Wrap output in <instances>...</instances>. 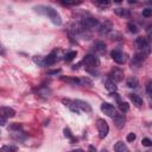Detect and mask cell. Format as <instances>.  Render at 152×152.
Listing matches in <instances>:
<instances>
[{"label": "cell", "instance_id": "cell-5", "mask_svg": "<svg viewBox=\"0 0 152 152\" xmlns=\"http://www.w3.org/2000/svg\"><path fill=\"white\" fill-rule=\"evenodd\" d=\"M110 56H112V58L114 59V62L118 63V64H124V63L127 61V53H125L124 51H121V50H119V49L113 50V51L110 52Z\"/></svg>", "mask_w": 152, "mask_h": 152}, {"label": "cell", "instance_id": "cell-35", "mask_svg": "<svg viewBox=\"0 0 152 152\" xmlns=\"http://www.w3.org/2000/svg\"><path fill=\"white\" fill-rule=\"evenodd\" d=\"M135 134L134 133H128V135H127V141L128 142H133L134 140H135Z\"/></svg>", "mask_w": 152, "mask_h": 152}, {"label": "cell", "instance_id": "cell-1", "mask_svg": "<svg viewBox=\"0 0 152 152\" xmlns=\"http://www.w3.org/2000/svg\"><path fill=\"white\" fill-rule=\"evenodd\" d=\"M44 13L49 17V19L55 24V25H61L62 24V19H61V15L58 14V12L51 7V6H44Z\"/></svg>", "mask_w": 152, "mask_h": 152}, {"label": "cell", "instance_id": "cell-29", "mask_svg": "<svg viewBox=\"0 0 152 152\" xmlns=\"http://www.w3.org/2000/svg\"><path fill=\"white\" fill-rule=\"evenodd\" d=\"M64 135H65L66 138H69V139L71 140V144L76 141V138H75V137L72 135V133H71V131H70V129H69L68 127H66V128H64Z\"/></svg>", "mask_w": 152, "mask_h": 152}, {"label": "cell", "instance_id": "cell-33", "mask_svg": "<svg viewBox=\"0 0 152 152\" xmlns=\"http://www.w3.org/2000/svg\"><path fill=\"white\" fill-rule=\"evenodd\" d=\"M141 142H142V145H144V146H146V147L152 146V141H151V139H148V138H144Z\"/></svg>", "mask_w": 152, "mask_h": 152}, {"label": "cell", "instance_id": "cell-11", "mask_svg": "<svg viewBox=\"0 0 152 152\" xmlns=\"http://www.w3.org/2000/svg\"><path fill=\"white\" fill-rule=\"evenodd\" d=\"M15 115V110L10 108V107H0V116L5 118V119H10L13 118Z\"/></svg>", "mask_w": 152, "mask_h": 152}, {"label": "cell", "instance_id": "cell-32", "mask_svg": "<svg viewBox=\"0 0 152 152\" xmlns=\"http://www.w3.org/2000/svg\"><path fill=\"white\" fill-rule=\"evenodd\" d=\"M142 15L146 17V18L151 17V15H152V10H151V8H145V10H142Z\"/></svg>", "mask_w": 152, "mask_h": 152}, {"label": "cell", "instance_id": "cell-4", "mask_svg": "<svg viewBox=\"0 0 152 152\" xmlns=\"http://www.w3.org/2000/svg\"><path fill=\"white\" fill-rule=\"evenodd\" d=\"M96 127H97V131H99V137L101 139L106 138L108 132H109V126H108L107 121H104L103 119H99L96 121Z\"/></svg>", "mask_w": 152, "mask_h": 152}, {"label": "cell", "instance_id": "cell-6", "mask_svg": "<svg viewBox=\"0 0 152 152\" xmlns=\"http://www.w3.org/2000/svg\"><path fill=\"white\" fill-rule=\"evenodd\" d=\"M109 78L115 83V82H121L124 80V71L120 68H113L109 72Z\"/></svg>", "mask_w": 152, "mask_h": 152}, {"label": "cell", "instance_id": "cell-28", "mask_svg": "<svg viewBox=\"0 0 152 152\" xmlns=\"http://www.w3.org/2000/svg\"><path fill=\"white\" fill-rule=\"evenodd\" d=\"M94 4L100 6V7H102V8H104V7H108L110 5V1H108V0H96V1H94Z\"/></svg>", "mask_w": 152, "mask_h": 152}, {"label": "cell", "instance_id": "cell-12", "mask_svg": "<svg viewBox=\"0 0 152 152\" xmlns=\"http://www.w3.org/2000/svg\"><path fill=\"white\" fill-rule=\"evenodd\" d=\"M93 49H94V51H95L96 53H99V55H103V53L106 52V50H107V46H106V44H104L103 42L99 40V42H95V43H94Z\"/></svg>", "mask_w": 152, "mask_h": 152}, {"label": "cell", "instance_id": "cell-31", "mask_svg": "<svg viewBox=\"0 0 152 152\" xmlns=\"http://www.w3.org/2000/svg\"><path fill=\"white\" fill-rule=\"evenodd\" d=\"M8 129H10V131H12V132H15V131H20V129H21V125H20V124H17V122H14V124L10 125Z\"/></svg>", "mask_w": 152, "mask_h": 152}, {"label": "cell", "instance_id": "cell-15", "mask_svg": "<svg viewBox=\"0 0 152 152\" xmlns=\"http://www.w3.org/2000/svg\"><path fill=\"white\" fill-rule=\"evenodd\" d=\"M74 102L76 103V106L80 108V110H83V112H90L91 110V107L88 102L86 101H82V100H74Z\"/></svg>", "mask_w": 152, "mask_h": 152}, {"label": "cell", "instance_id": "cell-7", "mask_svg": "<svg viewBox=\"0 0 152 152\" xmlns=\"http://www.w3.org/2000/svg\"><path fill=\"white\" fill-rule=\"evenodd\" d=\"M135 44H137L138 49L146 51V52H150V42L146 37H138L135 39Z\"/></svg>", "mask_w": 152, "mask_h": 152}, {"label": "cell", "instance_id": "cell-16", "mask_svg": "<svg viewBox=\"0 0 152 152\" xmlns=\"http://www.w3.org/2000/svg\"><path fill=\"white\" fill-rule=\"evenodd\" d=\"M103 84H104V87H106V89L107 90H109L110 93H114V91H116V86H115V83L108 77V78H104L103 80Z\"/></svg>", "mask_w": 152, "mask_h": 152}, {"label": "cell", "instance_id": "cell-36", "mask_svg": "<svg viewBox=\"0 0 152 152\" xmlns=\"http://www.w3.org/2000/svg\"><path fill=\"white\" fill-rule=\"evenodd\" d=\"M61 4L62 5H65V6H70V5H78L81 2H76V1H62Z\"/></svg>", "mask_w": 152, "mask_h": 152}, {"label": "cell", "instance_id": "cell-30", "mask_svg": "<svg viewBox=\"0 0 152 152\" xmlns=\"http://www.w3.org/2000/svg\"><path fill=\"white\" fill-rule=\"evenodd\" d=\"M127 27H128V30H129V32H131V33H138V32H139V28L137 27V25H135V24L128 23Z\"/></svg>", "mask_w": 152, "mask_h": 152}, {"label": "cell", "instance_id": "cell-43", "mask_svg": "<svg viewBox=\"0 0 152 152\" xmlns=\"http://www.w3.org/2000/svg\"><path fill=\"white\" fill-rule=\"evenodd\" d=\"M102 152H107V151H106V150H103V151H102Z\"/></svg>", "mask_w": 152, "mask_h": 152}, {"label": "cell", "instance_id": "cell-25", "mask_svg": "<svg viewBox=\"0 0 152 152\" xmlns=\"http://www.w3.org/2000/svg\"><path fill=\"white\" fill-rule=\"evenodd\" d=\"M33 62H34L38 66H45L44 57H42V56H34V57H33Z\"/></svg>", "mask_w": 152, "mask_h": 152}, {"label": "cell", "instance_id": "cell-23", "mask_svg": "<svg viewBox=\"0 0 152 152\" xmlns=\"http://www.w3.org/2000/svg\"><path fill=\"white\" fill-rule=\"evenodd\" d=\"M114 13L119 17H127L129 13H128V10L126 8H121V7H118V8H114Z\"/></svg>", "mask_w": 152, "mask_h": 152}, {"label": "cell", "instance_id": "cell-9", "mask_svg": "<svg viewBox=\"0 0 152 152\" xmlns=\"http://www.w3.org/2000/svg\"><path fill=\"white\" fill-rule=\"evenodd\" d=\"M101 110H102L106 115H108V116H110V118H113V116L116 114L115 107H114L113 104L108 103V102H103V103L101 104Z\"/></svg>", "mask_w": 152, "mask_h": 152}, {"label": "cell", "instance_id": "cell-37", "mask_svg": "<svg viewBox=\"0 0 152 152\" xmlns=\"http://www.w3.org/2000/svg\"><path fill=\"white\" fill-rule=\"evenodd\" d=\"M110 95L113 96V99H115V100L118 101V103H119V102H121V100H120V96H119V94H118V93H115V91H114V93H112Z\"/></svg>", "mask_w": 152, "mask_h": 152}, {"label": "cell", "instance_id": "cell-34", "mask_svg": "<svg viewBox=\"0 0 152 152\" xmlns=\"http://www.w3.org/2000/svg\"><path fill=\"white\" fill-rule=\"evenodd\" d=\"M146 93H147L148 95L152 94V82H151V81H148L147 84H146Z\"/></svg>", "mask_w": 152, "mask_h": 152}, {"label": "cell", "instance_id": "cell-22", "mask_svg": "<svg viewBox=\"0 0 152 152\" xmlns=\"http://www.w3.org/2000/svg\"><path fill=\"white\" fill-rule=\"evenodd\" d=\"M126 84L128 88H137L139 86V82L135 77H128L127 81H126Z\"/></svg>", "mask_w": 152, "mask_h": 152}, {"label": "cell", "instance_id": "cell-41", "mask_svg": "<svg viewBox=\"0 0 152 152\" xmlns=\"http://www.w3.org/2000/svg\"><path fill=\"white\" fill-rule=\"evenodd\" d=\"M89 152H96V148L90 145V146H89Z\"/></svg>", "mask_w": 152, "mask_h": 152}, {"label": "cell", "instance_id": "cell-18", "mask_svg": "<svg viewBox=\"0 0 152 152\" xmlns=\"http://www.w3.org/2000/svg\"><path fill=\"white\" fill-rule=\"evenodd\" d=\"M148 55V52H146V51H142V52H139V53H137L134 57H133V62L135 63V64H140V63H142L145 59H146V56Z\"/></svg>", "mask_w": 152, "mask_h": 152}, {"label": "cell", "instance_id": "cell-26", "mask_svg": "<svg viewBox=\"0 0 152 152\" xmlns=\"http://www.w3.org/2000/svg\"><path fill=\"white\" fill-rule=\"evenodd\" d=\"M76 56H77V52H76V51H70V52H68V53L64 56V61H65V62H71Z\"/></svg>", "mask_w": 152, "mask_h": 152}, {"label": "cell", "instance_id": "cell-2", "mask_svg": "<svg viewBox=\"0 0 152 152\" xmlns=\"http://www.w3.org/2000/svg\"><path fill=\"white\" fill-rule=\"evenodd\" d=\"M83 63L84 65H87L88 68H97L100 65V59L96 55H93V53H88L83 57Z\"/></svg>", "mask_w": 152, "mask_h": 152}, {"label": "cell", "instance_id": "cell-3", "mask_svg": "<svg viewBox=\"0 0 152 152\" xmlns=\"http://www.w3.org/2000/svg\"><path fill=\"white\" fill-rule=\"evenodd\" d=\"M81 25H82V28L94 30V28H99L100 23H99V20H97V19L91 18V17H88V18H83V19H82Z\"/></svg>", "mask_w": 152, "mask_h": 152}, {"label": "cell", "instance_id": "cell-40", "mask_svg": "<svg viewBox=\"0 0 152 152\" xmlns=\"http://www.w3.org/2000/svg\"><path fill=\"white\" fill-rule=\"evenodd\" d=\"M6 120H7V119L0 116V126H5V125H6Z\"/></svg>", "mask_w": 152, "mask_h": 152}, {"label": "cell", "instance_id": "cell-27", "mask_svg": "<svg viewBox=\"0 0 152 152\" xmlns=\"http://www.w3.org/2000/svg\"><path fill=\"white\" fill-rule=\"evenodd\" d=\"M119 109L121 110V113H127L129 110V104L127 102H119Z\"/></svg>", "mask_w": 152, "mask_h": 152}, {"label": "cell", "instance_id": "cell-19", "mask_svg": "<svg viewBox=\"0 0 152 152\" xmlns=\"http://www.w3.org/2000/svg\"><path fill=\"white\" fill-rule=\"evenodd\" d=\"M61 80H62L63 82H66V83H69V84H72V86H76V84H81V82H80V78H77V77L62 76V77H61Z\"/></svg>", "mask_w": 152, "mask_h": 152}, {"label": "cell", "instance_id": "cell-24", "mask_svg": "<svg viewBox=\"0 0 152 152\" xmlns=\"http://www.w3.org/2000/svg\"><path fill=\"white\" fill-rule=\"evenodd\" d=\"M17 146L14 145H4L0 148V152H17Z\"/></svg>", "mask_w": 152, "mask_h": 152}, {"label": "cell", "instance_id": "cell-8", "mask_svg": "<svg viewBox=\"0 0 152 152\" xmlns=\"http://www.w3.org/2000/svg\"><path fill=\"white\" fill-rule=\"evenodd\" d=\"M112 30H113V24H112V21L108 20V19H106V20L99 26V32H100L101 36L109 33Z\"/></svg>", "mask_w": 152, "mask_h": 152}, {"label": "cell", "instance_id": "cell-14", "mask_svg": "<svg viewBox=\"0 0 152 152\" xmlns=\"http://www.w3.org/2000/svg\"><path fill=\"white\" fill-rule=\"evenodd\" d=\"M57 61H58V57H57V52H56V51H52L50 55H48L46 57H44L45 65H52V64H55Z\"/></svg>", "mask_w": 152, "mask_h": 152}, {"label": "cell", "instance_id": "cell-10", "mask_svg": "<svg viewBox=\"0 0 152 152\" xmlns=\"http://www.w3.org/2000/svg\"><path fill=\"white\" fill-rule=\"evenodd\" d=\"M62 102H63V104L64 106H66L71 112H74V113H76V114H80L81 113V110H80V108L76 106V103L72 101V100H69V99H63L62 100Z\"/></svg>", "mask_w": 152, "mask_h": 152}, {"label": "cell", "instance_id": "cell-13", "mask_svg": "<svg viewBox=\"0 0 152 152\" xmlns=\"http://www.w3.org/2000/svg\"><path fill=\"white\" fill-rule=\"evenodd\" d=\"M113 120H114V124L118 128H122L125 126V122H126V118L125 115L121 113V114H115L113 116Z\"/></svg>", "mask_w": 152, "mask_h": 152}, {"label": "cell", "instance_id": "cell-42", "mask_svg": "<svg viewBox=\"0 0 152 152\" xmlns=\"http://www.w3.org/2000/svg\"><path fill=\"white\" fill-rule=\"evenodd\" d=\"M70 152H84L82 148H77V150H72V151H70Z\"/></svg>", "mask_w": 152, "mask_h": 152}, {"label": "cell", "instance_id": "cell-21", "mask_svg": "<svg viewBox=\"0 0 152 152\" xmlns=\"http://www.w3.org/2000/svg\"><path fill=\"white\" fill-rule=\"evenodd\" d=\"M114 151H115V152H127V147H126L125 142L118 141V142L114 145Z\"/></svg>", "mask_w": 152, "mask_h": 152}, {"label": "cell", "instance_id": "cell-39", "mask_svg": "<svg viewBox=\"0 0 152 152\" xmlns=\"http://www.w3.org/2000/svg\"><path fill=\"white\" fill-rule=\"evenodd\" d=\"M58 72H61V69H56V70H50V71H48L49 75H56V74H58Z\"/></svg>", "mask_w": 152, "mask_h": 152}, {"label": "cell", "instance_id": "cell-17", "mask_svg": "<svg viewBox=\"0 0 152 152\" xmlns=\"http://www.w3.org/2000/svg\"><path fill=\"white\" fill-rule=\"evenodd\" d=\"M26 137L27 135L21 131H15V132H12V134H11V138L17 141H24L26 139Z\"/></svg>", "mask_w": 152, "mask_h": 152}, {"label": "cell", "instance_id": "cell-38", "mask_svg": "<svg viewBox=\"0 0 152 152\" xmlns=\"http://www.w3.org/2000/svg\"><path fill=\"white\" fill-rule=\"evenodd\" d=\"M0 55L1 56H5L6 55V50H5V48H4V45L0 43Z\"/></svg>", "mask_w": 152, "mask_h": 152}, {"label": "cell", "instance_id": "cell-20", "mask_svg": "<svg viewBox=\"0 0 152 152\" xmlns=\"http://www.w3.org/2000/svg\"><path fill=\"white\" fill-rule=\"evenodd\" d=\"M129 99H131V101L133 102V104H135V106H138V107H140V106L144 104V101H142V99H141L139 95L131 94V95H129Z\"/></svg>", "mask_w": 152, "mask_h": 152}]
</instances>
